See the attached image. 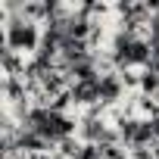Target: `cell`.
Masks as SVG:
<instances>
[{
    "instance_id": "obj_5",
    "label": "cell",
    "mask_w": 159,
    "mask_h": 159,
    "mask_svg": "<svg viewBox=\"0 0 159 159\" xmlns=\"http://www.w3.org/2000/svg\"><path fill=\"white\" fill-rule=\"evenodd\" d=\"M125 91H128V81H125V75H122L119 69H106V72L100 75V106H116V103H122Z\"/></svg>"
},
{
    "instance_id": "obj_6",
    "label": "cell",
    "mask_w": 159,
    "mask_h": 159,
    "mask_svg": "<svg viewBox=\"0 0 159 159\" xmlns=\"http://www.w3.org/2000/svg\"><path fill=\"white\" fill-rule=\"evenodd\" d=\"M75 159H103V156H100V147H94V143H81V150H78Z\"/></svg>"
},
{
    "instance_id": "obj_2",
    "label": "cell",
    "mask_w": 159,
    "mask_h": 159,
    "mask_svg": "<svg viewBox=\"0 0 159 159\" xmlns=\"http://www.w3.org/2000/svg\"><path fill=\"white\" fill-rule=\"evenodd\" d=\"M109 59L119 72H128V69H150V59H153V44L150 38L137 34V31H128V28H119L109 41Z\"/></svg>"
},
{
    "instance_id": "obj_1",
    "label": "cell",
    "mask_w": 159,
    "mask_h": 159,
    "mask_svg": "<svg viewBox=\"0 0 159 159\" xmlns=\"http://www.w3.org/2000/svg\"><path fill=\"white\" fill-rule=\"evenodd\" d=\"M22 128H31L34 134H41L50 147H59L62 140L75 137L78 131V119L69 116L66 109H53V106H31V112L25 116Z\"/></svg>"
},
{
    "instance_id": "obj_4",
    "label": "cell",
    "mask_w": 159,
    "mask_h": 159,
    "mask_svg": "<svg viewBox=\"0 0 159 159\" xmlns=\"http://www.w3.org/2000/svg\"><path fill=\"white\" fill-rule=\"evenodd\" d=\"M69 106L72 109H97L100 106V78L91 81H72L69 84Z\"/></svg>"
},
{
    "instance_id": "obj_3",
    "label": "cell",
    "mask_w": 159,
    "mask_h": 159,
    "mask_svg": "<svg viewBox=\"0 0 159 159\" xmlns=\"http://www.w3.org/2000/svg\"><path fill=\"white\" fill-rule=\"evenodd\" d=\"M3 47L25 56L41 53L44 47V31L38 22H28L25 16H3Z\"/></svg>"
}]
</instances>
